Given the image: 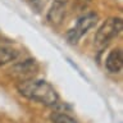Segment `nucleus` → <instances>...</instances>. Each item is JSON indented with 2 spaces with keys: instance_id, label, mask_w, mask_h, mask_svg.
<instances>
[{
  "instance_id": "7ed1b4c3",
  "label": "nucleus",
  "mask_w": 123,
  "mask_h": 123,
  "mask_svg": "<svg viewBox=\"0 0 123 123\" xmlns=\"http://www.w3.org/2000/svg\"><path fill=\"white\" fill-rule=\"evenodd\" d=\"M38 69H40L38 63L35 59H26L12 65L8 69V76L17 82H22L33 78L37 74Z\"/></svg>"
},
{
  "instance_id": "39448f33",
  "label": "nucleus",
  "mask_w": 123,
  "mask_h": 123,
  "mask_svg": "<svg viewBox=\"0 0 123 123\" xmlns=\"http://www.w3.org/2000/svg\"><path fill=\"white\" fill-rule=\"evenodd\" d=\"M67 5H68V0H54L50 9L48 10V15H46V19L50 25L53 26L60 25L65 17Z\"/></svg>"
},
{
  "instance_id": "423d86ee",
  "label": "nucleus",
  "mask_w": 123,
  "mask_h": 123,
  "mask_svg": "<svg viewBox=\"0 0 123 123\" xmlns=\"http://www.w3.org/2000/svg\"><path fill=\"white\" fill-rule=\"evenodd\" d=\"M105 68L110 73H119L123 68V54L121 49H114L108 54L105 59Z\"/></svg>"
},
{
  "instance_id": "1a4fd4ad",
  "label": "nucleus",
  "mask_w": 123,
  "mask_h": 123,
  "mask_svg": "<svg viewBox=\"0 0 123 123\" xmlns=\"http://www.w3.org/2000/svg\"><path fill=\"white\" fill-rule=\"evenodd\" d=\"M91 0H74V4H76V8H77V12L80 10H83L90 5Z\"/></svg>"
},
{
  "instance_id": "20e7f679",
  "label": "nucleus",
  "mask_w": 123,
  "mask_h": 123,
  "mask_svg": "<svg viewBox=\"0 0 123 123\" xmlns=\"http://www.w3.org/2000/svg\"><path fill=\"white\" fill-rule=\"evenodd\" d=\"M98 21H99V15L96 13H87L82 15L77 21L76 26L67 32V40L71 44H77L80 38L83 35H86L88 32V30H91L98 23Z\"/></svg>"
},
{
  "instance_id": "f03ea898",
  "label": "nucleus",
  "mask_w": 123,
  "mask_h": 123,
  "mask_svg": "<svg viewBox=\"0 0 123 123\" xmlns=\"http://www.w3.org/2000/svg\"><path fill=\"white\" fill-rule=\"evenodd\" d=\"M123 30V21L119 17H111L106 19L105 22L100 26L98 32L95 35V45L98 48L106 46L111 40H114Z\"/></svg>"
},
{
  "instance_id": "f257e3e1",
  "label": "nucleus",
  "mask_w": 123,
  "mask_h": 123,
  "mask_svg": "<svg viewBox=\"0 0 123 123\" xmlns=\"http://www.w3.org/2000/svg\"><path fill=\"white\" fill-rule=\"evenodd\" d=\"M17 90L23 98L33 100L45 106H54L59 101L56 90L45 80L31 78L17 83Z\"/></svg>"
},
{
  "instance_id": "0eeeda50",
  "label": "nucleus",
  "mask_w": 123,
  "mask_h": 123,
  "mask_svg": "<svg viewBox=\"0 0 123 123\" xmlns=\"http://www.w3.org/2000/svg\"><path fill=\"white\" fill-rule=\"evenodd\" d=\"M18 51L12 46H3L0 48V67L5 65L18 58Z\"/></svg>"
},
{
  "instance_id": "6e6552de",
  "label": "nucleus",
  "mask_w": 123,
  "mask_h": 123,
  "mask_svg": "<svg viewBox=\"0 0 123 123\" xmlns=\"http://www.w3.org/2000/svg\"><path fill=\"white\" fill-rule=\"evenodd\" d=\"M50 119H51L53 123H77L71 115L62 113V111H54V113H51Z\"/></svg>"
}]
</instances>
